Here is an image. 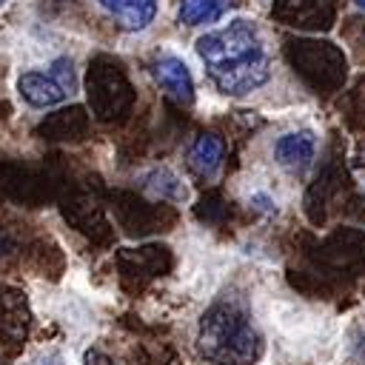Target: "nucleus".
Masks as SVG:
<instances>
[{"mask_svg":"<svg viewBox=\"0 0 365 365\" xmlns=\"http://www.w3.org/2000/svg\"><path fill=\"white\" fill-rule=\"evenodd\" d=\"M17 91L34 108H48V106L63 103L66 97H71L77 91V77H74L71 60L60 57L46 71H34V68L23 71L17 77Z\"/></svg>","mask_w":365,"mask_h":365,"instance_id":"nucleus-3","label":"nucleus"},{"mask_svg":"<svg viewBox=\"0 0 365 365\" xmlns=\"http://www.w3.org/2000/svg\"><path fill=\"white\" fill-rule=\"evenodd\" d=\"M188 165L200 177L214 180L220 174V168H222V143H220V137H214V134L197 137L191 151H188Z\"/></svg>","mask_w":365,"mask_h":365,"instance_id":"nucleus-7","label":"nucleus"},{"mask_svg":"<svg viewBox=\"0 0 365 365\" xmlns=\"http://www.w3.org/2000/svg\"><path fill=\"white\" fill-rule=\"evenodd\" d=\"M125 31H143L154 23L160 0H97Z\"/></svg>","mask_w":365,"mask_h":365,"instance_id":"nucleus-6","label":"nucleus"},{"mask_svg":"<svg viewBox=\"0 0 365 365\" xmlns=\"http://www.w3.org/2000/svg\"><path fill=\"white\" fill-rule=\"evenodd\" d=\"M248 202H251L257 211H262V214H277V200H274V197H271L265 188H257V191H251Z\"/></svg>","mask_w":365,"mask_h":365,"instance_id":"nucleus-10","label":"nucleus"},{"mask_svg":"<svg viewBox=\"0 0 365 365\" xmlns=\"http://www.w3.org/2000/svg\"><path fill=\"white\" fill-rule=\"evenodd\" d=\"M154 80H157L160 88H163L168 97H174L177 103H182V106H191V103H194V80H191L188 66H185L180 57H174V54L160 57V60L154 63Z\"/></svg>","mask_w":365,"mask_h":365,"instance_id":"nucleus-5","label":"nucleus"},{"mask_svg":"<svg viewBox=\"0 0 365 365\" xmlns=\"http://www.w3.org/2000/svg\"><path fill=\"white\" fill-rule=\"evenodd\" d=\"M143 185H145L154 197H163V200H185V185H182L171 171H165V168L151 171Z\"/></svg>","mask_w":365,"mask_h":365,"instance_id":"nucleus-9","label":"nucleus"},{"mask_svg":"<svg viewBox=\"0 0 365 365\" xmlns=\"http://www.w3.org/2000/svg\"><path fill=\"white\" fill-rule=\"evenodd\" d=\"M354 3H356V6H359V9H365V0H354Z\"/></svg>","mask_w":365,"mask_h":365,"instance_id":"nucleus-12","label":"nucleus"},{"mask_svg":"<svg viewBox=\"0 0 365 365\" xmlns=\"http://www.w3.org/2000/svg\"><path fill=\"white\" fill-rule=\"evenodd\" d=\"M317 157V134L311 128H294L277 137L274 163L288 171H305Z\"/></svg>","mask_w":365,"mask_h":365,"instance_id":"nucleus-4","label":"nucleus"},{"mask_svg":"<svg viewBox=\"0 0 365 365\" xmlns=\"http://www.w3.org/2000/svg\"><path fill=\"white\" fill-rule=\"evenodd\" d=\"M225 11H228V0H180V23L185 26L220 23Z\"/></svg>","mask_w":365,"mask_h":365,"instance_id":"nucleus-8","label":"nucleus"},{"mask_svg":"<svg viewBox=\"0 0 365 365\" xmlns=\"http://www.w3.org/2000/svg\"><path fill=\"white\" fill-rule=\"evenodd\" d=\"M197 348L211 365H254L262 356V339L245 311L237 305H211L197 331Z\"/></svg>","mask_w":365,"mask_h":365,"instance_id":"nucleus-2","label":"nucleus"},{"mask_svg":"<svg viewBox=\"0 0 365 365\" xmlns=\"http://www.w3.org/2000/svg\"><path fill=\"white\" fill-rule=\"evenodd\" d=\"M197 54L208 80L231 97L251 94L271 80L274 57L262 29L254 20L237 17L197 40Z\"/></svg>","mask_w":365,"mask_h":365,"instance_id":"nucleus-1","label":"nucleus"},{"mask_svg":"<svg viewBox=\"0 0 365 365\" xmlns=\"http://www.w3.org/2000/svg\"><path fill=\"white\" fill-rule=\"evenodd\" d=\"M37 365H63L60 359H51V362H37Z\"/></svg>","mask_w":365,"mask_h":365,"instance_id":"nucleus-11","label":"nucleus"},{"mask_svg":"<svg viewBox=\"0 0 365 365\" xmlns=\"http://www.w3.org/2000/svg\"><path fill=\"white\" fill-rule=\"evenodd\" d=\"M0 3H6V0H0Z\"/></svg>","mask_w":365,"mask_h":365,"instance_id":"nucleus-13","label":"nucleus"}]
</instances>
